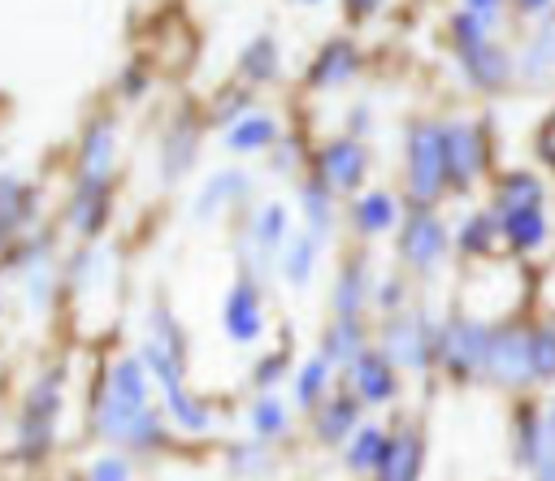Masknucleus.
I'll return each instance as SVG.
<instances>
[{
	"label": "nucleus",
	"mask_w": 555,
	"mask_h": 481,
	"mask_svg": "<svg viewBox=\"0 0 555 481\" xmlns=\"http://www.w3.org/2000/svg\"><path fill=\"white\" fill-rule=\"evenodd\" d=\"M143 87H147V74H143L139 65H130V69H126V78H121V95H130V100H134V95H143Z\"/></svg>",
	"instance_id": "obj_44"
},
{
	"label": "nucleus",
	"mask_w": 555,
	"mask_h": 481,
	"mask_svg": "<svg viewBox=\"0 0 555 481\" xmlns=\"http://www.w3.org/2000/svg\"><path fill=\"white\" fill-rule=\"evenodd\" d=\"M247 191H251V173H238V169L212 173V178L199 186V195H195L191 212H195V221H208V217H217L225 204H234V199H247Z\"/></svg>",
	"instance_id": "obj_16"
},
{
	"label": "nucleus",
	"mask_w": 555,
	"mask_h": 481,
	"mask_svg": "<svg viewBox=\"0 0 555 481\" xmlns=\"http://www.w3.org/2000/svg\"><path fill=\"white\" fill-rule=\"evenodd\" d=\"M286 225H291V217H286L282 204H264L251 217V247L260 251V260H273L278 256V247L286 243Z\"/></svg>",
	"instance_id": "obj_27"
},
{
	"label": "nucleus",
	"mask_w": 555,
	"mask_h": 481,
	"mask_svg": "<svg viewBox=\"0 0 555 481\" xmlns=\"http://www.w3.org/2000/svg\"><path fill=\"white\" fill-rule=\"evenodd\" d=\"M373 299H377L386 312H395V308H399V299H403V282H399V277H386V286H377V290H373Z\"/></svg>",
	"instance_id": "obj_43"
},
{
	"label": "nucleus",
	"mask_w": 555,
	"mask_h": 481,
	"mask_svg": "<svg viewBox=\"0 0 555 481\" xmlns=\"http://www.w3.org/2000/svg\"><path fill=\"white\" fill-rule=\"evenodd\" d=\"M382 451H386V433L369 425V429H360V433H356V442L347 446V468L369 472V468L382 459Z\"/></svg>",
	"instance_id": "obj_36"
},
{
	"label": "nucleus",
	"mask_w": 555,
	"mask_h": 481,
	"mask_svg": "<svg viewBox=\"0 0 555 481\" xmlns=\"http://www.w3.org/2000/svg\"><path fill=\"white\" fill-rule=\"evenodd\" d=\"M334 195H338V191H330L321 178H308V182L299 186V204H304V217H308V234L325 238V234L334 230Z\"/></svg>",
	"instance_id": "obj_26"
},
{
	"label": "nucleus",
	"mask_w": 555,
	"mask_h": 481,
	"mask_svg": "<svg viewBox=\"0 0 555 481\" xmlns=\"http://www.w3.org/2000/svg\"><path fill=\"white\" fill-rule=\"evenodd\" d=\"M351 4V13H360V17H369V13H377L386 0H347Z\"/></svg>",
	"instance_id": "obj_47"
},
{
	"label": "nucleus",
	"mask_w": 555,
	"mask_h": 481,
	"mask_svg": "<svg viewBox=\"0 0 555 481\" xmlns=\"http://www.w3.org/2000/svg\"><path fill=\"white\" fill-rule=\"evenodd\" d=\"M147 342H152L156 351H165L169 360L182 364V329L173 325V316H169L165 308H152V316H147Z\"/></svg>",
	"instance_id": "obj_33"
},
{
	"label": "nucleus",
	"mask_w": 555,
	"mask_h": 481,
	"mask_svg": "<svg viewBox=\"0 0 555 481\" xmlns=\"http://www.w3.org/2000/svg\"><path fill=\"white\" fill-rule=\"evenodd\" d=\"M195 152H199V126L191 113H178L169 134H165V147H160V178L178 182L195 165Z\"/></svg>",
	"instance_id": "obj_15"
},
{
	"label": "nucleus",
	"mask_w": 555,
	"mask_h": 481,
	"mask_svg": "<svg viewBox=\"0 0 555 481\" xmlns=\"http://www.w3.org/2000/svg\"><path fill=\"white\" fill-rule=\"evenodd\" d=\"M529 334H520L516 325H503V329H490L486 338V355H481V373L494 381V386H520L529 381Z\"/></svg>",
	"instance_id": "obj_8"
},
{
	"label": "nucleus",
	"mask_w": 555,
	"mask_h": 481,
	"mask_svg": "<svg viewBox=\"0 0 555 481\" xmlns=\"http://www.w3.org/2000/svg\"><path fill=\"white\" fill-rule=\"evenodd\" d=\"M139 360H143L147 377H156V381L165 386V399H169V407H173V420H178L182 429H191V433H204V429L212 425V412H208V403H199V399L186 394V386H182V364L169 360L165 351H156L152 342H143Z\"/></svg>",
	"instance_id": "obj_4"
},
{
	"label": "nucleus",
	"mask_w": 555,
	"mask_h": 481,
	"mask_svg": "<svg viewBox=\"0 0 555 481\" xmlns=\"http://www.w3.org/2000/svg\"><path fill=\"white\" fill-rule=\"evenodd\" d=\"M486 338L490 329L473 316H451L442 325V334L434 338V355L442 360V368L451 377H473L481 373V355H486Z\"/></svg>",
	"instance_id": "obj_6"
},
{
	"label": "nucleus",
	"mask_w": 555,
	"mask_h": 481,
	"mask_svg": "<svg viewBox=\"0 0 555 481\" xmlns=\"http://www.w3.org/2000/svg\"><path fill=\"white\" fill-rule=\"evenodd\" d=\"M503 4H507V0H464V9H468V13H477V17H486V22H494Z\"/></svg>",
	"instance_id": "obj_45"
},
{
	"label": "nucleus",
	"mask_w": 555,
	"mask_h": 481,
	"mask_svg": "<svg viewBox=\"0 0 555 481\" xmlns=\"http://www.w3.org/2000/svg\"><path fill=\"white\" fill-rule=\"evenodd\" d=\"M351 381H356V390H360L364 403H386L395 394V364L382 351H369L364 347L351 360Z\"/></svg>",
	"instance_id": "obj_17"
},
{
	"label": "nucleus",
	"mask_w": 555,
	"mask_h": 481,
	"mask_svg": "<svg viewBox=\"0 0 555 481\" xmlns=\"http://www.w3.org/2000/svg\"><path fill=\"white\" fill-rule=\"evenodd\" d=\"M525 347H529V373L538 381H551V373H555V334L546 325H538Z\"/></svg>",
	"instance_id": "obj_37"
},
{
	"label": "nucleus",
	"mask_w": 555,
	"mask_h": 481,
	"mask_svg": "<svg viewBox=\"0 0 555 481\" xmlns=\"http://www.w3.org/2000/svg\"><path fill=\"white\" fill-rule=\"evenodd\" d=\"M278 251H282V273H286V282H291V286H304V282L312 277V269H317V234H295V238L282 243Z\"/></svg>",
	"instance_id": "obj_30"
},
{
	"label": "nucleus",
	"mask_w": 555,
	"mask_h": 481,
	"mask_svg": "<svg viewBox=\"0 0 555 481\" xmlns=\"http://www.w3.org/2000/svg\"><path fill=\"white\" fill-rule=\"evenodd\" d=\"M494 234H499V217L494 212H468L460 221V230H455V247L464 256H486L490 243H494Z\"/></svg>",
	"instance_id": "obj_31"
},
{
	"label": "nucleus",
	"mask_w": 555,
	"mask_h": 481,
	"mask_svg": "<svg viewBox=\"0 0 555 481\" xmlns=\"http://www.w3.org/2000/svg\"><path fill=\"white\" fill-rule=\"evenodd\" d=\"M325 377H330V364L321 355H312L304 368H299V381H295V399L299 407H312L321 394H325Z\"/></svg>",
	"instance_id": "obj_38"
},
{
	"label": "nucleus",
	"mask_w": 555,
	"mask_h": 481,
	"mask_svg": "<svg viewBox=\"0 0 555 481\" xmlns=\"http://www.w3.org/2000/svg\"><path fill=\"white\" fill-rule=\"evenodd\" d=\"M251 429H256L260 438H278V433H286V407H282L273 394H264V399L256 403V412H251Z\"/></svg>",
	"instance_id": "obj_39"
},
{
	"label": "nucleus",
	"mask_w": 555,
	"mask_h": 481,
	"mask_svg": "<svg viewBox=\"0 0 555 481\" xmlns=\"http://www.w3.org/2000/svg\"><path fill=\"white\" fill-rule=\"evenodd\" d=\"M364 299H369V273H364V260H347L338 269V286H334V316H360L364 312Z\"/></svg>",
	"instance_id": "obj_24"
},
{
	"label": "nucleus",
	"mask_w": 555,
	"mask_h": 481,
	"mask_svg": "<svg viewBox=\"0 0 555 481\" xmlns=\"http://www.w3.org/2000/svg\"><path fill=\"white\" fill-rule=\"evenodd\" d=\"M382 355L399 368H425L434 360V334L416 312H390L382 325Z\"/></svg>",
	"instance_id": "obj_7"
},
{
	"label": "nucleus",
	"mask_w": 555,
	"mask_h": 481,
	"mask_svg": "<svg viewBox=\"0 0 555 481\" xmlns=\"http://www.w3.org/2000/svg\"><path fill=\"white\" fill-rule=\"evenodd\" d=\"M113 156H117V143H113V121H91L87 134H82V147H78V182H95V186H108L113 178Z\"/></svg>",
	"instance_id": "obj_12"
},
{
	"label": "nucleus",
	"mask_w": 555,
	"mask_h": 481,
	"mask_svg": "<svg viewBox=\"0 0 555 481\" xmlns=\"http://www.w3.org/2000/svg\"><path fill=\"white\" fill-rule=\"evenodd\" d=\"M364 173H369V152L356 134L334 139V143L321 147V182L330 191H356L364 182Z\"/></svg>",
	"instance_id": "obj_10"
},
{
	"label": "nucleus",
	"mask_w": 555,
	"mask_h": 481,
	"mask_svg": "<svg viewBox=\"0 0 555 481\" xmlns=\"http://www.w3.org/2000/svg\"><path fill=\"white\" fill-rule=\"evenodd\" d=\"M108 394H117L126 403H147V368L139 355H121L108 368Z\"/></svg>",
	"instance_id": "obj_28"
},
{
	"label": "nucleus",
	"mask_w": 555,
	"mask_h": 481,
	"mask_svg": "<svg viewBox=\"0 0 555 481\" xmlns=\"http://www.w3.org/2000/svg\"><path fill=\"white\" fill-rule=\"evenodd\" d=\"M447 191L442 182V126L412 121L408 130V195L412 204H434Z\"/></svg>",
	"instance_id": "obj_3"
},
{
	"label": "nucleus",
	"mask_w": 555,
	"mask_h": 481,
	"mask_svg": "<svg viewBox=\"0 0 555 481\" xmlns=\"http://www.w3.org/2000/svg\"><path fill=\"white\" fill-rule=\"evenodd\" d=\"M225 334L230 342L247 347L264 334V312H260V290H256V277L251 273H238V282L230 286L225 295Z\"/></svg>",
	"instance_id": "obj_9"
},
{
	"label": "nucleus",
	"mask_w": 555,
	"mask_h": 481,
	"mask_svg": "<svg viewBox=\"0 0 555 481\" xmlns=\"http://www.w3.org/2000/svg\"><path fill=\"white\" fill-rule=\"evenodd\" d=\"M373 472H377V481H416L421 477V433L412 425H399L386 438V451L373 464Z\"/></svg>",
	"instance_id": "obj_13"
},
{
	"label": "nucleus",
	"mask_w": 555,
	"mask_h": 481,
	"mask_svg": "<svg viewBox=\"0 0 555 481\" xmlns=\"http://www.w3.org/2000/svg\"><path fill=\"white\" fill-rule=\"evenodd\" d=\"M269 143H278V121L269 113H243L225 130V147L230 152H264Z\"/></svg>",
	"instance_id": "obj_22"
},
{
	"label": "nucleus",
	"mask_w": 555,
	"mask_h": 481,
	"mask_svg": "<svg viewBox=\"0 0 555 481\" xmlns=\"http://www.w3.org/2000/svg\"><path fill=\"white\" fill-rule=\"evenodd\" d=\"M69 225H74L82 238H95V234L108 225V186L78 182V191H74V199H69Z\"/></svg>",
	"instance_id": "obj_20"
},
{
	"label": "nucleus",
	"mask_w": 555,
	"mask_h": 481,
	"mask_svg": "<svg viewBox=\"0 0 555 481\" xmlns=\"http://www.w3.org/2000/svg\"><path fill=\"white\" fill-rule=\"evenodd\" d=\"M351 221H356L360 234H382V230H390L399 221V204H395L390 191H369V195L356 199Z\"/></svg>",
	"instance_id": "obj_25"
},
{
	"label": "nucleus",
	"mask_w": 555,
	"mask_h": 481,
	"mask_svg": "<svg viewBox=\"0 0 555 481\" xmlns=\"http://www.w3.org/2000/svg\"><path fill=\"white\" fill-rule=\"evenodd\" d=\"M356 69H360L356 43H351V39H330V43L312 56V65H308V87H317V91L343 87V82L356 78Z\"/></svg>",
	"instance_id": "obj_14"
},
{
	"label": "nucleus",
	"mask_w": 555,
	"mask_h": 481,
	"mask_svg": "<svg viewBox=\"0 0 555 481\" xmlns=\"http://www.w3.org/2000/svg\"><path fill=\"white\" fill-rule=\"evenodd\" d=\"M247 104H251V95L243 91V87H230V91H221L217 95V121H234V117H243L247 113Z\"/></svg>",
	"instance_id": "obj_40"
},
{
	"label": "nucleus",
	"mask_w": 555,
	"mask_h": 481,
	"mask_svg": "<svg viewBox=\"0 0 555 481\" xmlns=\"http://www.w3.org/2000/svg\"><path fill=\"white\" fill-rule=\"evenodd\" d=\"M304 4H321V0H304Z\"/></svg>",
	"instance_id": "obj_48"
},
{
	"label": "nucleus",
	"mask_w": 555,
	"mask_h": 481,
	"mask_svg": "<svg viewBox=\"0 0 555 481\" xmlns=\"http://www.w3.org/2000/svg\"><path fill=\"white\" fill-rule=\"evenodd\" d=\"M451 251L447 225L438 221V212L429 204H412L408 221H403V238H399V256L416 269V273H434Z\"/></svg>",
	"instance_id": "obj_5"
},
{
	"label": "nucleus",
	"mask_w": 555,
	"mask_h": 481,
	"mask_svg": "<svg viewBox=\"0 0 555 481\" xmlns=\"http://www.w3.org/2000/svg\"><path fill=\"white\" fill-rule=\"evenodd\" d=\"M520 74H529L533 82H546V74H551V22H542V30L525 43V52H520Z\"/></svg>",
	"instance_id": "obj_34"
},
{
	"label": "nucleus",
	"mask_w": 555,
	"mask_h": 481,
	"mask_svg": "<svg viewBox=\"0 0 555 481\" xmlns=\"http://www.w3.org/2000/svg\"><path fill=\"white\" fill-rule=\"evenodd\" d=\"M95 433L108 438V442H117V446L152 451V446H160L165 425H160V416L147 403H126V399H117V394L104 390L100 403H95Z\"/></svg>",
	"instance_id": "obj_1"
},
{
	"label": "nucleus",
	"mask_w": 555,
	"mask_h": 481,
	"mask_svg": "<svg viewBox=\"0 0 555 481\" xmlns=\"http://www.w3.org/2000/svg\"><path fill=\"white\" fill-rule=\"evenodd\" d=\"M351 429H356V403H351L347 394L330 399L325 412L317 416V433H321V442H343Z\"/></svg>",
	"instance_id": "obj_32"
},
{
	"label": "nucleus",
	"mask_w": 555,
	"mask_h": 481,
	"mask_svg": "<svg viewBox=\"0 0 555 481\" xmlns=\"http://www.w3.org/2000/svg\"><path fill=\"white\" fill-rule=\"evenodd\" d=\"M87 481H130V464L121 455H100L87 472Z\"/></svg>",
	"instance_id": "obj_41"
},
{
	"label": "nucleus",
	"mask_w": 555,
	"mask_h": 481,
	"mask_svg": "<svg viewBox=\"0 0 555 481\" xmlns=\"http://www.w3.org/2000/svg\"><path fill=\"white\" fill-rule=\"evenodd\" d=\"M460 65H464L468 82L481 87V91H499V87H507L512 74H516L507 48H503L494 35H486V39L473 43V48H460Z\"/></svg>",
	"instance_id": "obj_11"
},
{
	"label": "nucleus",
	"mask_w": 555,
	"mask_h": 481,
	"mask_svg": "<svg viewBox=\"0 0 555 481\" xmlns=\"http://www.w3.org/2000/svg\"><path fill=\"white\" fill-rule=\"evenodd\" d=\"M238 74L247 82H273L282 74V48L273 35H256L243 52H238Z\"/></svg>",
	"instance_id": "obj_23"
},
{
	"label": "nucleus",
	"mask_w": 555,
	"mask_h": 481,
	"mask_svg": "<svg viewBox=\"0 0 555 481\" xmlns=\"http://www.w3.org/2000/svg\"><path fill=\"white\" fill-rule=\"evenodd\" d=\"M35 217V191L13 178V173H0V243H9L17 230H26Z\"/></svg>",
	"instance_id": "obj_18"
},
{
	"label": "nucleus",
	"mask_w": 555,
	"mask_h": 481,
	"mask_svg": "<svg viewBox=\"0 0 555 481\" xmlns=\"http://www.w3.org/2000/svg\"><path fill=\"white\" fill-rule=\"evenodd\" d=\"M282 373H286V355H282V351H273V355H264V360H260V368H256V386H260V390H269Z\"/></svg>",
	"instance_id": "obj_42"
},
{
	"label": "nucleus",
	"mask_w": 555,
	"mask_h": 481,
	"mask_svg": "<svg viewBox=\"0 0 555 481\" xmlns=\"http://www.w3.org/2000/svg\"><path fill=\"white\" fill-rule=\"evenodd\" d=\"M499 234L507 238L512 251H538L546 243V217H542V204H525V208H512L499 217Z\"/></svg>",
	"instance_id": "obj_19"
},
{
	"label": "nucleus",
	"mask_w": 555,
	"mask_h": 481,
	"mask_svg": "<svg viewBox=\"0 0 555 481\" xmlns=\"http://www.w3.org/2000/svg\"><path fill=\"white\" fill-rule=\"evenodd\" d=\"M442 126V182L451 191H473L481 169H486V143H481V126L468 117L455 121H438Z\"/></svg>",
	"instance_id": "obj_2"
},
{
	"label": "nucleus",
	"mask_w": 555,
	"mask_h": 481,
	"mask_svg": "<svg viewBox=\"0 0 555 481\" xmlns=\"http://www.w3.org/2000/svg\"><path fill=\"white\" fill-rule=\"evenodd\" d=\"M364 351V325L360 316H334L325 338H321V360L325 364H351Z\"/></svg>",
	"instance_id": "obj_21"
},
{
	"label": "nucleus",
	"mask_w": 555,
	"mask_h": 481,
	"mask_svg": "<svg viewBox=\"0 0 555 481\" xmlns=\"http://www.w3.org/2000/svg\"><path fill=\"white\" fill-rule=\"evenodd\" d=\"M56 407H61V368H52V373H43V377L35 381V390H30V399H26V416L52 420Z\"/></svg>",
	"instance_id": "obj_35"
},
{
	"label": "nucleus",
	"mask_w": 555,
	"mask_h": 481,
	"mask_svg": "<svg viewBox=\"0 0 555 481\" xmlns=\"http://www.w3.org/2000/svg\"><path fill=\"white\" fill-rule=\"evenodd\" d=\"M525 204H542V182L533 173H507L499 186H494V217L512 212V208H525Z\"/></svg>",
	"instance_id": "obj_29"
},
{
	"label": "nucleus",
	"mask_w": 555,
	"mask_h": 481,
	"mask_svg": "<svg viewBox=\"0 0 555 481\" xmlns=\"http://www.w3.org/2000/svg\"><path fill=\"white\" fill-rule=\"evenodd\" d=\"M516 9H520V13H533V17H546L551 0H516Z\"/></svg>",
	"instance_id": "obj_46"
}]
</instances>
